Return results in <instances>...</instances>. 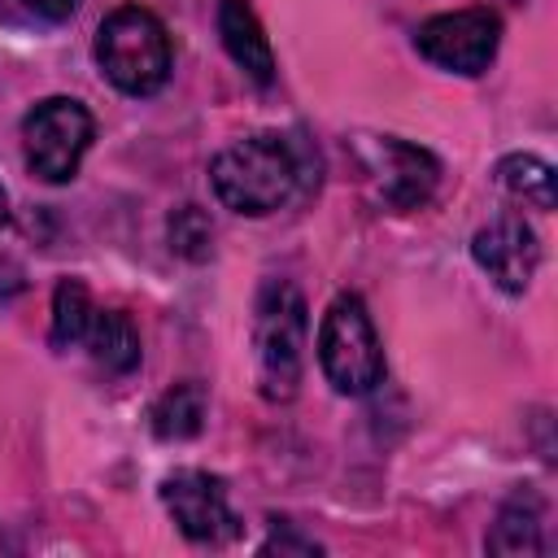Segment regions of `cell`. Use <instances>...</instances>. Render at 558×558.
I'll return each mask as SVG.
<instances>
[{
  "label": "cell",
  "mask_w": 558,
  "mask_h": 558,
  "mask_svg": "<svg viewBox=\"0 0 558 558\" xmlns=\"http://www.w3.org/2000/svg\"><path fill=\"white\" fill-rule=\"evenodd\" d=\"M305 153L296 140L279 135V131H257L244 135L235 144H227L214 166H209V183L214 196L248 218L275 214L283 209L301 187H305Z\"/></svg>",
  "instance_id": "1"
},
{
  "label": "cell",
  "mask_w": 558,
  "mask_h": 558,
  "mask_svg": "<svg viewBox=\"0 0 558 558\" xmlns=\"http://www.w3.org/2000/svg\"><path fill=\"white\" fill-rule=\"evenodd\" d=\"M96 65L126 96H153L170 78V35L140 4L113 9L96 31Z\"/></svg>",
  "instance_id": "2"
},
{
  "label": "cell",
  "mask_w": 558,
  "mask_h": 558,
  "mask_svg": "<svg viewBox=\"0 0 558 558\" xmlns=\"http://www.w3.org/2000/svg\"><path fill=\"white\" fill-rule=\"evenodd\" d=\"M305 336H310L305 296L283 279L262 283L253 349H257V384L266 401H288L296 392L301 366H305Z\"/></svg>",
  "instance_id": "3"
},
{
  "label": "cell",
  "mask_w": 558,
  "mask_h": 558,
  "mask_svg": "<svg viewBox=\"0 0 558 558\" xmlns=\"http://www.w3.org/2000/svg\"><path fill=\"white\" fill-rule=\"evenodd\" d=\"M318 366L340 397H362L384 379V349L357 292H340L327 305L318 323Z\"/></svg>",
  "instance_id": "4"
},
{
  "label": "cell",
  "mask_w": 558,
  "mask_h": 558,
  "mask_svg": "<svg viewBox=\"0 0 558 558\" xmlns=\"http://www.w3.org/2000/svg\"><path fill=\"white\" fill-rule=\"evenodd\" d=\"M96 122L74 96H48L22 118V148L26 166L44 183H70L92 148Z\"/></svg>",
  "instance_id": "5"
},
{
  "label": "cell",
  "mask_w": 558,
  "mask_h": 558,
  "mask_svg": "<svg viewBox=\"0 0 558 558\" xmlns=\"http://www.w3.org/2000/svg\"><path fill=\"white\" fill-rule=\"evenodd\" d=\"M501 22L493 9H453L436 13L414 31V48L449 74H484L497 57Z\"/></svg>",
  "instance_id": "6"
},
{
  "label": "cell",
  "mask_w": 558,
  "mask_h": 558,
  "mask_svg": "<svg viewBox=\"0 0 558 558\" xmlns=\"http://www.w3.org/2000/svg\"><path fill=\"white\" fill-rule=\"evenodd\" d=\"M161 506L179 532L196 545H227L240 536V519L227 501V484L209 471H174L161 480Z\"/></svg>",
  "instance_id": "7"
},
{
  "label": "cell",
  "mask_w": 558,
  "mask_h": 558,
  "mask_svg": "<svg viewBox=\"0 0 558 558\" xmlns=\"http://www.w3.org/2000/svg\"><path fill=\"white\" fill-rule=\"evenodd\" d=\"M366 166L375 179V196L388 209H418L436 192V179H440V161L427 148L392 140V135L366 148Z\"/></svg>",
  "instance_id": "8"
},
{
  "label": "cell",
  "mask_w": 558,
  "mask_h": 558,
  "mask_svg": "<svg viewBox=\"0 0 558 558\" xmlns=\"http://www.w3.org/2000/svg\"><path fill=\"white\" fill-rule=\"evenodd\" d=\"M471 257L501 292H523L532 283L536 266H541V244H536V231L523 218L506 214V218H493L488 227L475 231Z\"/></svg>",
  "instance_id": "9"
},
{
  "label": "cell",
  "mask_w": 558,
  "mask_h": 558,
  "mask_svg": "<svg viewBox=\"0 0 558 558\" xmlns=\"http://www.w3.org/2000/svg\"><path fill=\"white\" fill-rule=\"evenodd\" d=\"M545 501L532 488H514L510 501L497 510V523L484 541L488 554H549V523Z\"/></svg>",
  "instance_id": "10"
},
{
  "label": "cell",
  "mask_w": 558,
  "mask_h": 558,
  "mask_svg": "<svg viewBox=\"0 0 558 558\" xmlns=\"http://www.w3.org/2000/svg\"><path fill=\"white\" fill-rule=\"evenodd\" d=\"M218 35H222V48L227 57L253 78V83H270L275 78V52H270V39L257 22V13L248 9V0H222L218 4Z\"/></svg>",
  "instance_id": "11"
},
{
  "label": "cell",
  "mask_w": 558,
  "mask_h": 558,
  "mask_svg": "<svg viewBox=\"0 0 558 558\" xmlns=\"http://www.w3.org/2000/svg\"><path fill=\"white\" fill-rule=\"evenodd\" d=\"M83 344H87L92 362L109 375H126L140 366V331L122 310H96Z\"/></svg>",
  "instance_id": "12"
},
{
  "label": "cell",
  "mask_w": 558,
  "mask_h": 558,
  "mask_svg": "<svg viewBox=\"0 0 558 558\" xmlns=\"http://www.w3.org/2000/svg\"><path fill=\"white\" fill-rule=\"evenodd\" d=\"M205 410H209V397H205V384L196 379H183L174 388H166L148 414L153 423V436L157 440H192L201 427H205Z\"/></svg>",
  "instance_id": "13"
},
{
  "label": "cell",
  "mask_w": 558,
  "mask_h": 558,
  "mask_svg": "<svg viewBox=\"0 0 558 558\" xmlns=\"http://www.w3.org/2000/svg\"><path fill=\"white\" fill-rule=\"evenodd\" d=\"M497 179L510 196L536 205V209H554V166L541 161L536 153H510L497 161Z\"/></svg>",
  "instance_id": "14"
},
{
  "label": "cell",
  "mask_w": 558,
  "mask_h": 558,
  "mask_svg": "<svg viewBox=\"0 0 558 558\" xmlns=\"http://www.w3.org/2000/svg\"><path fill=\"white\" fill-rule=\"evenodd\" d=\"M92 318H96V305H92L87 283L83 279H61L57 292H52V344L57 349L83 344Z\"/></svg>",
  "instance_id": "15"
},
{
  "label": "cell",
  "mask_w": 558,
  "mask_h": 558,
  "mask_svg": "<svg viewBox=\"0 0 558 558\" xmlns=\"http://www.w3.org/2000/svg\"><path fill=\"white\" fill-rule=\"evenodd\" d=\"M170 248L187 262H205L214 253V222L201 205H179L170 214Z\"/></svg>",
  "instance_id": "16"
},
{
  "label": "cell",
  "mask_w": 558,
  "mask_h": 558,
  "mask_svg": "<svg viewBox=\"0 0 558 558\" xmlns=\"http://www.w3.org/2000/svg\"><path fill=\"white\" fill-rule=\"evenodd\" d=\"M22 288H26L22 266H17V262H9V257H0V305H4V301H13Z\"/></svg>",
  "instance_id": "17"
},
{
  "label": "cell",
  "mask_w": 558,
  "mask_h": 558,
  "mask_svg": "<svg viewBox=\"0 0 558 558\" xmlns=\"http://www.w3.org/2000/svg\"><path fill=\"white\" fill-rule=\"evenodd\" d=\"M275 549H279V554H288V549H296V554H318V545H314L310 536H292V532H283V536L275 532V536L262 545V554H275Z\"/></svg>",
  "instance_id": "18"
},
{
  "label": "cell",
  "mask_w": 558,
  "mask_h": 558,
  "mask_svg": "<svg viewBox=\"0 0 558 558\" xmlns=\"http://www.w3.org/2000/svg\"><path fill=\"white\" fill-rule=\"evenodd\" d=\"M35 13H44L48 22H65L74 9H78V0H26Z\"/></svg>",
  "instance_id": "19"
},
{
  "label": "cell",
  "mask_w": 558,
  "mask_h": 558,
  "mask_svg": "<svg viewBox=\"0 0 558 558\" xmlns=\"http://www.w3.org/2000/svg\"><path fill=\"white\" fill-rule=\"evenodd\" d=\"M9 222V196H4V187H0V227Z\"/></svg>",
  "instance_id": "20"
}]
</instances>
